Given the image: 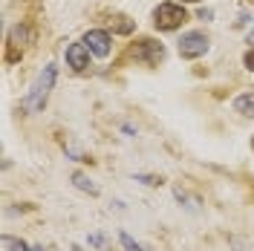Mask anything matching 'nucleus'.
Returning <instances> with one entry per match:
<instances>
[{"mask_svg": "<svg viewBox=\"0 0 254 251\" xmlns=\"http://www.w3.org/2000/svg\"><path fill=\"white\" fill-rule=\"evenodd\" d=\"M211 17H214L211 9H199V20H211Z\"/></svg>", "mask_w": 254, "mask_h": 251, "instance_id": "nucleus-16", "label": "nucleus"}, {"mask_svg": "<svg viewBox=\"0 0 254 251\" xmlns=\"http://www.w3.org/2000/svg\"><path fill=\"white\" fill-rule=\"evenodd\" d=\"M133 179L142 182V185H147V188H159V185H162V176H156V173H136Z\"/></svg>", "mask_w": 254, "mask_h": 251, "instance_id": "nucleus-11", "label": "nucleus"}, {"mask_svg": "<svg viewBox=\"0 0 254 251\" xmlns=\"http://www.w3.org/2000/svg\"><path fill=\"white\" fill-rule=\"evenodd\" d=\"M208 47H211V41H208L205 32H185L182 41H179V55L185 61H193V58H202Z\"/></svg>", "mask_w": 254, "mask_h": 251, "instance_id": "nucleus-4", "label": "nucleus"}, {"mask_svg": "<svg viewBox=\"0 0 254 251\" xmlns=\"http://www.w3.org/2000/svg\"><path fill=\"white\" fill-rule=\"evenodd\" d=\"M179 3H199V0H179Z\"/></svg>", "mask_w": 254, "mask_h": 251, "instance_id": "nucleus-20", "label": "nucleus"}, {"mask_svg": "<svg viewBox=\"0 0 254 251\" xmlns=\"http://www.w3.org/2000/svg\"><path fill=\"white\" fill-rule=\"evenodd\" d=\"M32 251H47V249H44V246H35V249H32Z\"/></svg>", "mask_w": 254, "mask_h": 251, "instance_id": "nucleus-19", "label": "nucleus"}, {"mask_svg": "<svg viewBox=\"0 0 254 251\" xmlns=\"http://www.w3.org/2000/svg\"><path fill=\"white\" fill-rule=\"evenodd\" d=\"M0 246H3V251H32L20 237H12V234H3L0 237Z\"/></svg>", "mask_w": 254, "mask_h": 251, "instance_id": "nucleus-10", "label": "nucleus"}, {"mask_svg": "<svg viewBox=\"0 0 254 251\" xmlns=\"http://www.w3.org/2000/svg\"><path fill=\"white\" fill-rule=\"evenodd\" d=\"M133 20H127V17H116V23H113V32H119V35H130L133 32Z\"/></svg>", "mask_w": 254, "mask_h": 251, "instance_id": "nucleus-12", "label": "nucleus"}, {"mask_svg": "<svg viewBox=\"0 0 254 251\" xmlns=\"http://www.w3.org/2000/svg\"><path fill=\"white\" fill-rule=\"evenodd\" d=\"M185 20H188V15H185L182 3H159L156 9H153V23H156L159 32H174Z\"/></svg>", "mask_w": 254, "mask_h": 251, "instance_id": "nucleus-2", "label": "nucleus"}, {"mask_svg": "<svg viewBox=\"0 0 254 251\" xmlns=\"http://www.w3.org/2000/svg\"><path fill=\"white\" fill-rule=\"evenodd\" d=\"M90 246L101 249V246H104V237H101V234H93V237H90Z\"/></svg>", "mask_w": 254, "mask_h": 251, "instance_id": "nucleus-15", "label": "nucleus"}, {"mask_svg": "<svg viewBox=\"0 0 254 251\" xmlns=\"http://www.w3.org/2000/svg\"><path fill=\"white\" fill-rule=\"evenodd\" d=\"M32 41H35V29H32L29 23H15V26L9 29V49H6V61H9V63L17 61V58L23 55V47H29Z\"/></svg>", "mask_w": 254, "mask_h": 251, "instance_id": "nucleus-3", "label": "nucleus"}, {"mask_svg": "<svg viewBox=\"0 0 254 251\" xmlns=\"http://www.w3.org/2000/svg\"><path fill=\"white\" fill-rule=\"evenodd\" d=\"M55 78H58V66H55V63H47V66L41 69L38 81L32 84L29 98H26V107H29L32 113H41L47 107V98H49V93H52V87H55Z\"/></svg>", "mask_w": 254, "mask_h": 251, "instance_id": "nucleus-1", "label": "nucleus"}, {"mask_svg": "<svg viewBox=\"0 0 254 251\" xmlns=\"http://www.w3.org/2000/svg\"><path fill=\"white\" fill-rule=\"evenodd\" d=\"M234 113L254 119V93H243V95H237V98H234Z\"/></svg>", "mask_w": 254, "mask_h": 251, "instance_id": "nucleus-9", "label": "nucleus"}, {"mask_svg": "<svg viewBox=\"0 0 254 251\" xmlns=\"http://www.w3.org/2000/svg\"><path fill=\"white\" fill-rule=\"evenodd\" d=\"M243 63H246V69H249V72H254V49H249V52L243 55Z\"/></svg>", "mask_w": 254, "mask_h": 251, "instance_id": "nucleus-14", "label": "nucleus"}, {"mask_svg": "<svg viewBox=\"0 0 254 251\" xmlns=\"http://www.w3.org/2000/svg\"><path fill=\"white\" fill-rule=\"evenodd\" d=\"M130 55L136 58V61L142 63H159L162 58H165V47L159 44V41H153V38H142V41H136L133 44V49H130Z\"/></svg>", "mask_w": 254, "mask_h": 251, "instance_id": "nucleus-5", "label": "nucleus"}, {"mask_svg": "<svg viewBox=\"0 0 254 251\" xmlns=\"http://www.w3.org/2000/svg\"><path fill=\"white\" fill-rule=\"evenodd\" d=\"M64 55H66V66H72L75 72H84V69L90 66V55H93V52H90L87 44L81 41V44H69Z\"/></svg>", "mask_w": 254, "mask_h": 251, "instance_id": "nucleus-7", "label": "nucleus"}, {"mask_svg": "<svg viewBox=\"0 0 254 251\" xmlns=\"http://www.w3.org/2000/svg\"><path fill=\"white\" fill-rule=\"evenodd\" d=\"M249 44H254V29H252V32H249Z\"/></svg>", "mask_w": 254, "mask_h": 251, "instance_id": "nucleus-18", "label": "nucleus"}, {"mask_svg": "<svg viewBox=\"0 0 254 251\" xmlns=\"http://www.w3.org/2000/svg\"><path fill=\"white\" fill-rule=\"evenodd\" d=\"M249 23H252V17H249V15H240V20H237V26H249Z\"/></svg>", "mask_w": 254, "mask_h": 251, "instance_id": "nucleus-17", "label": "nucleus"}, {"mask_svg": "<svg viewBox=\"0 0 254 251\" xmlns=\"http://www.w3.org/2000/svg\"><path fill=\"white\" fill-rule=\"evenodd\" d=\"M69 179H72V185H75V188L84 190V193H90V196H98V193H101V190H98V185H95V182L90 179V176H87V173L75 171L72 176H69Z\"/></svg>", "mask_w": 254, "mask_h": 251, "instance_id": "nucleus-8", "label": "nucleus"}, {"mask_svg": "<svg viewBox=\"0 0 254 251\" xmlns=\"http://www.w3.org/2000/svg\"><path fill=\"white\" fill-rule=\"evenodd\" d=\"M119 240H122V246H125L127 251H144L142 246H139V243H136V240H133V237H130V234H122V237H119Z\"/></svg>", "mask_w": 254, "mask_h": 251, "instance_id": "nucleus-13", "label": "nucleus"}, {"mask_svg": "<svg viewBox=\"0 0 254 251\" xmlns=\"http://www.w3.org/2000/svg\"><path fill=\"white\" fill-rule=\"evenodd\" d=\"M84 44H87V49L93 52L95 58H107V55L113 52L110 32H104V29H90L87 35H84Z\"/></svg>", "mask_w": 254, "mask_h": 251, "instance_id": "nucleus-6", "label": "nucleus"}, {"mask_svg": "<svg viewBox=\"0 0 254 251\" xmlns=\"http://www.w3.org/2000/svg\"><path fill=\"white\" fill-rule=\"evenodd\" d=\"M252 150H254V136H252Z\"/></svg>", "mask_w": 254, "mask_h": 251, "instance_id": "nucleus-21", "label": "nucleus"}]
</instances>
